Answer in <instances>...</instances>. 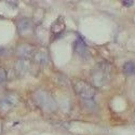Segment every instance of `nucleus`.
<instances>
[{
	"label": "nucleus",
	"instance_id": "4",
	"mask_svg": "<svg viewBox=\"0 0 135 135\" xmlns=\"http://www.w3.org/2000/svg\"><path fill=\"white\" fill-rule=\"evenodd\" d=\"M17 103H18V95L13 92L8 93L0 99V111L7 112L12 108H14Z\"/></svg>",
	"mask_w": 135,
	"mask_h": 135
},
{
	"label": "nucleus",
	"instance_id": "1",
	"mask_svg": "<svg viewBox=\"0 0 135 135\" xmlns=\"http://www.w3.org/2000/svg\"><path fill=\"white\" fill-rule=\"evenodd\" d=\"M111 71L112 68L110 64L106 62H100L98 63L94 68L91 70V81L93 83V86L95 88H102L105 86L111 78Z\"/></svg>",
	"mask_w": 135,
	"mask_h": 135
},
{
	"label": "nucleus",
	"instance_id": "5",
	"mask_svg": "<svg viewBox=\"0 0 135 135\" xmlns=\"http://www.w3.org/2000/svg\"><path fill=\"white\" fill-rule=\"evenodd\" d=\"M74 49H75V52L80 56L81 59L83 60H88L90 59V52H89V48L86 46V43L84 41V39L78 35L75 42H74Z\"/></svg>",
	"mask_w": 135,
	"mask_h": 135
},
{
	"label": "nucleus",
	"instance_id": "3",
	"mask_svg": "<svg viewBox=\"0 0 135 135\" xmlns=\"http://www.w3.org/2000/svg\"><path fill=\"white\" fill-rule=\"evenodd\" d=\"M33 98H35L38 106L44 110L54 111L56 109V103L54 98L49 92L44 91V90H38V91H36V93L33 94Z\"/></svg>",
	"mask_w": 135,
	"mask_h": 135
},
{
	"label": "nucleus",
	"instance_id": "2",
	"mask_svg": "<svg viewBox=\"0 0 135 135\" xmlns=\"http://www.w3.org/2000/svg\"><path fill=\"white\" fill-rule=\"evenodd\" d=\"M71 83H73L75 92L80 97H82L83 99L90 100V99H92L96 94V89L92 84H90V83H88L83 80L75 79V80H73Z\"/></svg>",
	"mask_w": 135,
	"mask_h": 135
},
{
	"label": "nucleus",
	"instance_id": "13",
	"mask_svg": "<svg viewBox=\"0 0 135 135\" xmlns=\"http://www.w3.org/2000/svg\"><path fill=\"white\" fill-rule=\"evenodd\" d=\"M122 4L124 6V7H132L133 4H134V1L133 0H124V1H122Z\"/></svg>",
	"mask_w": 135,
	"mask_h": 135
},
{
	"label": "nucleus",
	"instance_id": "7",
	"mask_svg": "<svg viewBox=\"0 0 135 135\" xmlns=\"http://www.w3.org/2000/svg\"><path fill=\"white\" fill-rule=\"evenodd\" d=\"M65 27H66L65 26V21H64V18L62 16H60L52 23V25H51V33L53 36L57 37L65 30Z\"/></svg>",
	"mask_w": 135,
	"mask_h": 135
},
{
	"label": "nucleus",
	"instance_id": "8",
	"mask_svg": "<svg viewBox=\"0 0 135 135\" xmlns=\"http://www.w3.org/2000/svg\"><path fill=\"white\" fill-rule=\"evenodd\" d=\"M29 69H30V64H29L28 60L21 59L15 64V73L18 76H25L29 71Z\"/></svg>",
	"mask_w": 135,
	"mask_h": 135
},
{
	"label": "nucleus",
	"instance_id": "11",
	"mask_svg": "<svg viewBox=\"0 0 135 135\" xmlns=\"http://www.w3.org/2000/svg\"><path fill=\"white\" fill-rule=\"evenodd\" d=\"M123 71L126 75H133L135 74V64L133 62H127L123 65Z\"/></svg>",
	"mask_w": 135,
	"mask_h": 135
},
{
	"label": "nucleus",
	"instance_id": "9",
	"mask_svg": "<svg viewBox=\"0 0 135 135\" xmlns=\"http://www.w3.org/2000/svg\"><path fill=\"white\" fill-rule=\"evenodd\" d=\"M32 29V22L29 18H21L17 22V30L21 35H25Z\"/></svg>",
	"mask_w": 135,
	"mask_h": 135
},
{
	"label": "nucleus",
	"instance_id": "6",
	"mask_svg": "<svg viewBox=\"0 0 135 135\" xmlns=\"http://www.w3.org/2000/svg\"><path fill=\"white\" fill-rule=\"evenodd\" d=\"M36 49L29 46V44H21V46L16 49V53L21 59L23 60H29L32 59L33 54H35Z\"/></svg>",
	"mask_w": 135,
	"mask_h": 135
},
{
	"label": "nucleus",
	"instance_id": "12",
	"mask_svg": "<svg viewBox=\"0 0 135 135\" xmlns=\"http://www.w3.org/2000/svg\"><path fill=\"white\" fill-rule=\"evenodd\" d=\"M7 80V71L3 67H0V83H2Z\"/></svg>",
	"mask_w": 135,
	"mask_h": 135
},
{
	"label": "nucleus",
	"instance_id": "14",
	"mask_svg": "<svg viewBox=\"0 0 135 135\" xmlns=\"http://www.w3.org/2000/svg\"><path fill=\"white\" fill-rule=\"evenodd\" d=\"M8 3L11 4V6H15V7H17V4H18L16 1H8Z\"/></svg>",
	"mask_w": 135,
	"mask_h": 135
},
{
	"label": "nucleus",
	"instance_id": "10",
	"mask_svg": "<svg viewBox=\"0 0 135 135\" xmlns=\"http://www.w3.org/2000/svg\"><path fill=\"white\" fill-rule=\"evenodd\" d=\"M32 60L40 66H46L48 64V62H49V56H48L46 51L36 50L35 54H33V56H32Z\"/></svg>",
	"mask_w": 135,
	"mask_h": 135
}]
</instances>
